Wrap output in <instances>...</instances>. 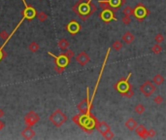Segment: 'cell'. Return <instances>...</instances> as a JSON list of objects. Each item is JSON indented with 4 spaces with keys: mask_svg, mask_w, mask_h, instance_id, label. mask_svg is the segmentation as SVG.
I'll list each match as a JSON object with an SVG mask.
<instances>
[{
    "mask_svg": "<svg viewBox=\"0 0 166 140\" xmlns=\"http://www.w3.org/2000/svg\"><path fill=\"white\" fill-rule=\"evenodd\" d=\"M72 121L77 124L84 131L87 133H91L94 129H96V125L99 121L94 117V115L90 113L87 114H78L72 118Z\"/></svg>",
    "mask_w": 166,
    "mask_h": 140,
    "instance_id": "cell-1",
    "label": "cell"
},
{
    "mask_svg": "<svg viewBox=\"0 0 166 140\" xmlns=\"http://www.w3.org/2000/svg\"><path fill=\"white\" fill-rule=\"evenodd\" d=\"M91 1L92 0H79L72 7L73 12H75L82 21H87L96 11V6Z\"/></svg>",
    "mask_w": 166,
    "mask_h": 140,
    "instance_id": "cell-2",
    "label": "cell"
},
{
    "mask_svg": "<svg viewBox=\"0 0 166 140\" xmlns=\"http://www.w3.org/2000/svg\"><path fill=\"white\" fill-rule=\"evenodd\" d=\"M49 55L52 56L55 60V70L57 71V73L58 74H61V73L64 71L65 68L69 65L70 63V58L65 55L64 53L60 54L59 56H55L53 54H52L51 52H49Z\"/></svg>",
    "mask_w": 166,
    "mask_h": 140,
    "instance_id": "cell-3",
    "label": "cell"
},
{
    "mask_svg": "<svg viewBox=\"0 0 166 140\" xmlns=\"http://www.w3.org/2000/svg\"><path fill=\"white\" fill-rule=\"evenodd\" d=\"M50 122L55 127H60L67 121V116L63 113L60 109H57L55 112H53L50 116Z\"/></svg>",
    "mask_w": 166,
    "mask_h": 140,
    "instance_id": "cell-4",
    "label": "cell"
},
{
    "mask_svg": "<svg viewBox=\"0 0 166 140\" xmlns=\"http://www.w3.org/2000/svg\"><path fill=\"white\" fill-rule=\"evenodd\" d=\"M130 76H131V73H129L127 78H123V79L119 80L117 84L114 85V89L118 92L121 93V95H123L128 90H130L131 88H132V85L129 83V78H130Z\"/></svg>",
    "mask_w": 166,
    "mask_h": 140,
    "instance_id": "cell-5",
    "label": "cell"
},
{
    "mask_svg": "<svg viewBox=\"0 0 166 140\" xmlns=\"http://www.w3.org/2000/svg\"><path fill=\"white\" fill-rule=\"evenodd\" d=\"M149 15H150V11L142 3L137 4L133 9V17H135V19L138 21H143Z\"/></svg>",
    "mask_w": 166,
    "mask_h": 140,
    "instance_id": "cell-6",
    "label": "cell"
},
{
    "mask_svg": "<svg viewBox=\"0 0 166 140\" xmlns=\"http://www.w3.org/2000/svg\"><path fill=\"white\" fill-rule=\"evenodd\" d=\"M87 95L85 99H83L81 102L78 104V110L81 114H87V113H90V110L92 108V101L89 99V88L87 89Z\"/></svg>",
    "mask_w": 166,
    "mask_h": 140,
    "instance_id": "cell-7",
    "label": "cell"
},
{
    "mask_svg": "<svg viewBox=\"0 0 166 140\" xmlns=\"http://www.w3.org/2000/svg\"><path fill=\"white\" fill-rule=\"evenodd\" d=\"M139 90H140V92H142L146 97H149L152 94H153V92L157 90V87H155V85L153 84V82H151V81H146L144 84L140 86Z\"/></svg>",
    "mask_w": 166,
    "mask_h": 140,
    "instance_id": "cell-8",
    "label": "cell"
},
{
    "mask_svg": "<svg viewBox=\"0 0 166 140\" xmlns=\"http://www.w3.org/2000/svg\"><path fill=\"white\" fill-rule=\"evenodd\" d=\"M21 1H23V3L24 4V6H25L24 10L21 12V15H23V18L25 19H27V21H32V19L37 16L36 10L34 9L32 6H28V5L26 4L25 0H21Z\"/></svg>",
    "mask_w": 166,
    "mask_h": 140,
    "instance_id": "cell-9",
    "label": "cell"
},
{
    "mask_svg": "<svg viewBox=\"0 0 166 140\" xmlns=\"http://www.w3.org/2000/svg\"><path fill=\"white\" fill-rule=\"evenodd\" d=\"M40 121V116L35 111H30L24 116V123L27 127H32Z\"/></svg>",
    "mask_w": 166,
    "mask_h": 140,
    "instance_id": "cell-10",
    "label": "cell"
},
{
    "mask_svg": "<svg viewBox=\"0 0 166 140\" xmlns=\"http://www.w3.org/2000/svg\"><path fill=\"white\" fill-rule=\"evenodd\" d=\"M100 19L104 21L105 23H109L112 21H117V18L115 16V12L112 9H106L100 13Z\"/></svg>",
    "mask_w": 166,
    "mask_h": 140,
    "instance_id": "cell-11",
    "label": "cell"
},
{
    "mask_svg": "<svg viewBox=\"0 0 166 140\" xmlns=\"http://www.w3.org/2000/svg\"><path fill=\"white\" fill-rule=\"evenodd\" d=\"M81 29H82L81 24L78 23L77 21H75V19H72V21H69L66 25V30L71 34V35H76L77 33H79L80 31H81Z\"/></svg>",
    "mask_w": 166,
    "mask_h": 140,
    "instance_id": "cell-12",
    "label": "cell"
},
{
    "mask_svg": "<svg viewBox=\"0 0 166 140\" xmlns=\"http://www.w3.org/2000/svg\"><path fill=\"white\" fill-rule=\"evenodd\" d=\"M76 60L80 65L85 66V64H87V63L90 61V58H89V56L85 53V52H81V53H79L77 55Z\"/></svg>",
    "mask_w": 166,
    "mask_h": 140,
    "instance_id": "cell-13",
    "label": "cell"
},
{
    "mask_svg": "<svg viewBox=\"0 0 166 140\" xmlns=\"http://www.w3.org/2000/svg\"><path fill=\"white\" fill-rule=\"evenodd\" d=\"M135 131H136V133H137V135L140 137V138H143V139L149 138V136H148V129H146L145 126H143V125H138L137 127L135 129Z\"/></svg>",
    "mask_w": 166,
    "mask_h": 140,
    "instance_id": "cell-14",
    "label": "cell"
},
{
    "mask_svg": "<svg viewBox=\"0 0 166 140\" xmlns=\"http://www.w3.org/2000/svg\"><path fill=\"white\" fill-rule=\"evenodd\" d=\"M110 7L114 12L118 11L123 5L125 3V0H108Z\"/></svg>",
    "mask_w": 166,
    "mask_h": 140,
    "instance_id": "cell-15",
    "label": "cell"
},
{
    "mask_svg": "<svg viewBox=\"0 0 166 140\" xmlns=\"http://www.w3.org/2000/svg\"><path fill=\"white\" fill-rule=\"evenodd\" d=\"M35 131H33L32 129H31V127H26L25 129H23V131H21V136L23 137V138L25 139H32L34 138V136H35Z\"/></svg>",
    "mask_w": 166,
    "mask_h": 140,
    "instance_id": "cell-16",
    "label": "cell"
},
{
    "mask_svg": "<svg viewBox=\"0 0 166 140\" xmlns=\"http://www.w3.org/2000/svg\"><path fill=\"white\" fill-rule=\"evenodd\" d=\"M96 129L101 134H103L106 131H110V129H111V127H110V126H109L108 124H107L106 122H98V123H97V125H96Z\"/></svg>",
    "mask_w": 166,
    "mask_h": 140,
    "instance_id": "cell-17",
    "label": "cell"
},
{
    "mask_svg": "<svg viewBox=\"0 0 166 140\" xmlns=\"http://www.w3.org/2000/svg\"><path fill=\"white\" fill-rule=\"evenodd\" d=\"M121 40H123L126 45H129V44H131L134 40H135V37H134V35L130 32V31H126V32L123 35V39H121Z\"/></svg>",
    "mask_w": 166,
    "mask_h": 140,
    "instance_id": "cell-18",
    "label": "cell"
},
{
    "mask_svg": "<svg viewBox=\"0 0 166 140\" xmlns=\"http://www.w3.org/2000/svg\"><path fill=\"white\" fill-rule=\"evenodd\" d=\"M125 127H126V129H128V131H134V129L137 127L138 126V124H137V122L135 121V120L133 119V118H129V119L127 120V121L125 122Z\"/></svg>",
    "mask_w": 166,
    "mask_h": 140,
    "instance_id": "cell-19",
    "label": "cell"
},
{
    "mask_svg": "<svg viewBox=\"0 0 166 140\" xmlns=\"http://www.w3.org/2000/svg\"><path fill=\"white\" fill-rule=\"evenodd\" d=\"M57 45H58V48H59L62 52H65V51L67 50V49H69L70 44H69V42H68V41L65 38H61L59 41H58Z\"/></svg>",
    "mask_w": 166,
    "mask_h": 140,
    "instance_id": "cell-20",
    "label": "cell"
},
{
    "mask_svg": "<svg viewBox=\"0 0 166 140\" xmlns=\"http://www.w3.org/2000/svg\"><path fill=\"white\" fill-rule=\"evenodd\" d=\"M164 77L160 74H157L155 77L153 78V83L155 84V86H160L164 83Z\"/></svg>",
    "mask_w": 166,
    "mask_h": 140,
    "instance_id": "cell-21",
    "label": "cell"
},
{
    "mask_svg": "<svg viewBox=\"0 0 166 140\" xmlns=\"http://www.w3.org/2000/svg\"><path fill=\"white\" fill-rule=\"evenodd\" d=\"M39 48H40V47H39V44L36 43L35 41L31 42L28 45V50L30 51V52H32V53H36V52H38Z\"/></svg>",
    "mask_w": 166,
    "mask_h": 140,
    "instance_id": "cell-22",
    "label": "cell"
},
{
    "mask_svg": "<svg viewBox=\"0 0 166 140\" xmlns=\"http://www.w3.org/2000/svg\"><path fill=\"white\" fill-rule=\"evenodd\" d=\"M98 4H99L100 8L103 9V10L111 9V7H110V4H109V2H108V0H98Z\"/></svg>",
    "mask_w": 166,
    "mask_h": 140,
    "instance_id": "cell-23",
    "label": "cell"
},
{
    "mask_svg": "<svg viewBox=\"0 0 166 140\" xmlns=\"http://www.w3.org/2000/svg\"><path fill=\"white\" fill-rule=\"evenodd\" d=\"M123 42L121 41H119V40H116L115 42L113 43V45H112V48L114 49L115 51H119V50H121L123 49Z\"/></svg>",
    "mask_w": 166,
    "mask_h": 140,
    "instance_id": "cell-24",
    "label": "cell"
},
{
    "mask_svg": "<svg viewBox=\"0 0 166 140\" xmlns=\"http://www.w3.org/2000/svg\"><path fill=\"white\" fill-rule=\"evenodd\" d=\"M162 52V47L159 45V44H155V45L153 46L152 48V53L153 54H155V55H158V54H160Z\"/></svg>",
    "mask_w": 166,
    "mask_h": 140,
    "instance_id": "cell-25",
    "label": "cell"
},
{
    "mask_svg": "<svg viewBox=\"0 0 166 140\" xmlns=\"http://www.w3.org/2000/svg\"><path fill=\"white\" fill-rule=\"evenodd\" d=\"M134 110H135V112L137 113L138 115H142L143 113L145 112L146 108L143 104H137L135 106V108H134Z\"/></svg>",
    "mask_w": 166,
    "mask_h": 140,
    "instance_id": "cell-26",
    "label": "cell"
},
{
    "mask_svg": "<svg viewBox=\"0 0 166 140\" xmlns=\"http://www.w3.org/2000/svg\"><path fill=\"white\" fill-rule=\"evenodd\" d=\"M38 18L39 21H41V23H44V21H47L48 19V15L45 13V12H40L39 14H37V16H36Z\"/></svg>",
    "mask_w": 166,
    "mask_h": 140,
    "instance_id": "cell-27",
    "label": "cell"
},
{
    "mask_svg": "<svg viewBox=\"0 0 166 140\" xmlns=\"http://www.w3.org/2000/svg\"><path fill=\"white\" fill-rule=\"evenodd\" d=\"M123 12L124 16H129V17L133 16V9L131 8L130 6L124 7V9L123 10Z\"/></svg>",
    "mask_w": 166,
    "mask_h": 140,
    "instance_id": "cell-28",
    "label": "cell"
},
{
    "mask_svg": "<svg viewBox=\"0 0 166 140\" xmlns=\"http://www.w3.org/2000/svg\"><path fill=\"white\" fill-rule=\"evenodd\" d=\"M102 136H103L104 138H106V139H113L115 137V134H114V132L112 131V129H110V131H106L105 133L102 134Z\"/></svg>",
    "mask_w": 166,
    "mask_h": 140,
    "instance_id": "cell-29",
    "label": "cell"
},
{
    "mask_svg": "<svg viewBox=\"0 0 166 140\" xmlns=\"http://www.w3.org/2000/svg\"><path fill=\"white\" fill-rule=\"evenodd\" d=\"M155 43H157V44L162 43L163 41H164V36L162 35V33L157 34V35H155Z\"/></svg>",
    "mask_w": 166,
    "mask_h": 140,
    "instance_id": "cell-30",
    "label": "cell"
},
{
    "mask_svg": "<svg viewBox=\"0 0 166 140\" xmlns=\"http://www.w3.org/2000/svg\"><path fill=\"white\" fill-rule=\"evenodd\" d=\"M121 21H123V24L125 25H129L131 23V17L129 16H124L123 19H121Z\"/></svg>",
    "mask_w": 166,
    "mask_h": 140,
    "instance_id": "cell-31",
    "label": "cell"
},
{
    "mask_svg": "<svg viewBox=\"0 0 166 140\" xmlns=\"http://www.w3.org/2000/svg\"><path fill=\"white\" fill-rule=\"evenodd\" d=\"M134 95V92H133V90H132V88H131L130 90H128L127 92H126L123 95V96L124 97H127V98H131Z\"/></svg>",
    "mask_w": 166,
    "mask_h": 140,
    "instance_id": "cell-32",
    "label": "cell"
},
{
    "mask_svg": "<svg viewBox=\"0 0 166 140\" xmlns=\"http://www.w3.org/2000/svg\"><path fill=\"white\" fill-rule=\"evenodd\" d=\"M6 56H7V53L4 51V48H2V47L0 46V61L2 60H4Z\"/></svg>",
    "mask_w": 166,
    "mask_h": 140,
    "instance_id": "cell-33",
    "label": "cell"
},
{
    "mask_svg": "<svg viewBox=\"0 0 166 140\" xmlns=\"http://www.w3.org/2000/svg\"><path fill=\"white\" fill-rule=\"evenodd\" d=\"M153 101L155 102V104H161V103L163 102V97L161 96V95H157V96L155 97V99H153Z\"/></svg>",
    "mask_w": 166,
    "mask_h": 140,
    "instance_id": "cell-34",
    "label": "cell"
},
{
    "mask_svg": "<svg viewBox=\"0 0 166 140\" xmlns=\"http://www.w3.org/2000/svg\"><path fill=\"white\" fill-rule=\"evenodd\" d=\"M64 54H65V55H66V56H68V58H70V60H71V58H73V56H75L74 52H73L72 50H70V49H67V50L64 52Z\"/></svg>",
    "mask_w": 166,
    "mask_h": 140,
    "instance_id": "cell-35",
    "label": "cell"
},
{
    "mask_svg": "<svg viewBox=\"0 0 166 140\" xmlns=\"http://www.w3.org/2000/svg\"><path fill=\"white\" fill-rule=\"evenodd\" d=\"M155 135H157V131H155V129H148V136L149 137H155Z\"/></svg>",
    "mask_w": 166,
    "mask_h": 140,
    "instance_id": "cell-36",
    "label": "cell"
},
{
    "mask_svg": "<svg viewBox=\"0 0 166 140\" xmlns=\"http://www.w3.org/2000/svg\"><path fill=\"white\" fill-rule=\"evenodd\" d=\"M4 116H5L4 110H3V109H0V119H1V118H3Z\"/></svg>",
    "mask_w": 166,
    "mask_h": 140,
    "instance_id": "cell-37",
    "label": "cell"
},
{
    "mask_svg": "<svg viewBox=\"0 0 166 140\" xmlns=\"http://www.w3.org/2000/svg\"><path fill=\"white\" fill-rule=\"evenodd\" d=\"M4 127H5V124L2 121H0V131H2Z\"/></svg>",
    "mask_w": 166,
    "mask_h": 140,
    "instance_id": "cell-38",
    "label": "cell"
}]
</instances>
